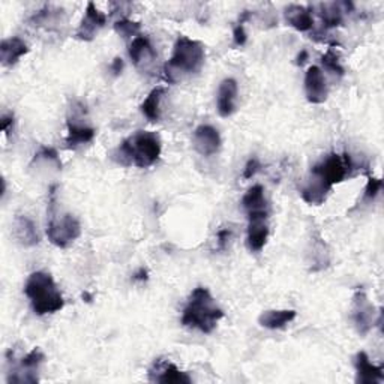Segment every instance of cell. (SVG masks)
Masks as SVG:
<instances>
[{
	"label": "cell",
	"mask_w": 384,
	"mask_h": 384,
	"mask_svg": "<svg viewBox=\"0 0 384 384\" xmlns=\"http://www.w3.org/2000/svg\"><path fill=\"white\" fill-rule=\"evenodd\" d=\"M162 152L161 138L150 131H137L123 140L115 152V160L125 167L147 168L160 160Z\"/></svg>",
	"instance_id": "cell-1"
},
{
	"label": "cell",
	"mask_w": 384,
	"mask_h": 384,
	"mask_svg": "<svg viewBox=\"0 0 384 384\" xmlns=\"http://www.w3.org/2000/svg\"><path fill=\"white\" fill-rule=\"evenodd\" d=\"M204 47L200 41L179 36L173 56L164 66V77L168 83H177L185 77L197 74L204 63Z\"/></svg>",
	"instance_id": "cell-2"
},
{
	"label": "cell",
	"mask_w": 384,
	"mask_h": 384,
	"mask_svg": "<svg viewBox=\"0 0 384 384\" xmlns=\"http://www.w3.org/2000/svg\"><path fill=\"white\" fill-rule=\"evenodd\" d=\"M224 317V311L217 306L215 299L204 287H197L190 301L183 309L182 324L192 329H198L203 333H210L215 331L218 321Z\"/></svg>",
	"instance_id": "cell-3"
},
{
	"label": "cell",
	"mask_w": 384,
	"mask_h": 384,
	"mask_svg": "<svg viewBox=\"0 0 384 384\" xmlns=\"http://www.w3.org/2000/svg\"><path fill=\"white\" fill-rule=\"evenodd\" d=\"M24 293L29 297L36 316L54 314L65 306L62 293L56 286L51 275L46 272H33L27 278Z\"/></svg>",
	"instance_id": "cell-4"
},
{
	"label": "cell",
	"mask_w": 384,
	"mask_h": 384,
	"mask_svg": "<svg viewBox=\"0 0 384 384\" xmlns=\"http://www.w3.org/2000/svg\"><path fill=\"white\" fill-rule=\"evenodd\" d=\"M354 168V164L350 158V155H338L332 153L327 156V158L317 164L316 167H312L311 173L318 176L321 180H324L331 188H333L336 183L343 182L347 175Z\"/></svg>",
	"instance_id": "cell-5"
},
{
	"label": "cell",
	"mask_w": 384,
	"mask_h": 384,
	"mask_svg": "<svg viewBox=\"0 0 384 384\" xmlns=\"http://www.w3.org/2000/svg\"><path fill=\"white\" fill-rule=\"evenodd\" d=\"M80 234H81V225L78 219L73 215H69V213L61 217L59 219H51L47 229L48 240L54 247L62 249L73 245L80 237Z\"/></svg>",
	"instance_id": "cell-6"
},
{
	"label": "cell",
	"mask_w": 384,
	"mask_h": 384,
	"mask_svg": "<svg viewBox=\"0 0 384 384\" xmlns=\"http://www.w3.org/2000/svg\"><path fill=\"white\" fill-rule=\"evenodd\" d=\"M351 318L358 332L365 336L373 329L375 323V309L374 305L369 302L365 291L358 290L353 296V305H351Z\"/></svg>",
	"instance_id": "cell-7"
},
{
	"label": "cell",
	"mask_w": 384,
	"mask_h": 384,
	"mask_svg": "<svg viewBox=\"0 0 384 384\" xmlns=\"http://www.w3.org/2000/svg\"><path fill=\"white\" fill-rule=\"evenodd\" d=\"M46 356L39 348H33L20 360L17 369H14V375L8 377V383H38L36 373Z\"/></svg>",
	"instance_id": "cell-8"
},
{
	"label": "cell",
	"mask_w": 384,
	"mask_h": 384,
	"mask_svg": "<svg viewBox=\"0 0 384 384\" xmlns=\"http://www.w3.org/2000/svg\"><path fill=\"white\" fill-rule=\"evenodd\" d=\"M105 14L99 11L93 2H89L86 11H84V17L76 32V38L80 41H92L96 33L105 26Z\"/></svg>",
	"instance_id": "cell-9"
},
{
	"label": "cell",
	"mask_w": 384,
	"mask_h": 384,
	"mask_svg": "<svg viewBox=\"0 0 384 384\" xmlns=\"http://www.w3.org/2000/svg\"><path fill=\"white\" fill-rule=\"evenodd\" d=\"M305 93L311 104L326 103L329 90H327V83L323 76V71L318 66L308 68L305 74Z\"/></svg>",
	"instance_id": "cell-10"
},
{
	"label": "cell",
	"mask_w": 384,
	"mask_h": 384,
	"mask_svg": "<svg viewBox=\"0 0 384 384\" xmlns=\"http://www.w3.org/2000/svg\"><path fill=\"white\" fill-rule=\"evenodd\" d=\"M149 378L156 383H175V384L192 383V378L187 373L180 371L175 363L162 359H158L155 362L153 368L149 371Z\"/></svg>",
	"instance_id": "cell-11"
},
{
	"label": "cell",
	"mask_w": 384,
	"mask_h": 384,
	"mask_svg": "<svg viewBox=\"0 0 384 384\" xmlns=\"http://www.w3.org/2000/svg\"><path fill=\"white\" fill-rule=\"evenodd\" d=\"M194 147L203 156L215 155L221 149V135L210 125H200L194 131Z\"/></svg>",
	"instance_id": "cell-12"
},
{
	"label": "cell",
	"mask_w": 384,
	"mask_h": 384,
	"mask_svg": "<svg viewBox=\"0 0 384 384\" xmlns=\"http://www.w3.org/2000/svg\"><path fill=\"white\" fill-rule=\"evenodd\" d=\"M242 206L248 213V219L269 217V207L261 185H254L252 188L248 190V192L242 198Z\"/></svg>",
	"instance_id": "cell-13"
},
{
	"label": "cell",
	"mask_w": 384,
	"mask_h": 384,
	"mask_svg": "<svg viewBox=\"0 0 384 384\" xmlns=\"http://www.w3.org/2000/svg\"><path fill=\"white\" fill-rule=\"evenodd\" d=\"M237 81L234 78H225L221 81L217 98V108L219 116L230 118L236 111Z\"/></svg>",
	"instance_id": "cell-14"
},
{
	"label": "cell",
	"mask_w": 384,
	"mask_h": 384,
	"mask_svg": "<svg viewBox=\"0 0 384 384\" xmlns=\"http://www.w3.org/2000/svg\"><path fill=\"white\" fill-rule=\"evenodd\" d=\"M354 366H356V373H358V378H356V381L358 383L375 384V383L384 381L383 366H377V365L371 363L366 353L360 351V353L356 354Z\"/></svg>",
	"instance_id": "cell-15"
},
{
	"label": "cell",
	"mask_w": 384,
	"mask_h": 384,
	"mask_svg": "<svg viewBox=\"0 0 384 384\" xmlns=\"http://www.w3.org/2000/svg\"><path fill=\"white\" fill-rule=\"evenodd\" d=\"M95 130L92 126L78 122V118L73 115L68 120V137H66V146L69 149H77L78 146L88 145L95 138Z\"/></svg>",
	"instance_id": "cell-16"
},
{
	"label": "cell",
	"mask_w": 384,
	"mask_h": 384,
	"mask_svg": "<svg viewBox=\"0 0 384 384\" xmlns=\"http://www.w3.org/2000/svg\"><path fill=\"white\" fill-rule=\"evenodd\" d=\"M130 58L135 66H147L156 58V51L146 35H138L130 46Z\"/></svg>",
	"instance_id": "cell-17"
},
{
	"label": "cell",
	"mask_w": 384,
	"mask_h": 384,
	"mask_svg": "<svg viewBox=\"0 0 384 384\" xmlns=\"http://www.w3.org/2000/svg\"><path fill=\"white\" fill-rule=\"evenodd\" d=\"M27 53H29V47L19 36L4 39L0 44V61H2L4 66L8 68L16 65Z\"/></svg>",
	"instance_id": "cell-18"
},
{
	"label": "cell",
	"mask_w": 384,
	"mask_h": 384,
	"mask_svg": "<svg viewBox=\"0 0 384 384\" xmlns=\"http://www.w3.org/2000/svg\"><path fill=\"white\" fill-rule=\"evenodd\" d=\"M331 187L327 185L324 180H321L318 176L312 175L309 180L306 182L305 187L301 190V197L302 200L308 204H314V206H320L324 203L327 194L331 192Z\"/></svg>",
	"instance_id": "cell-19"
},
{
	"label": "cell",
	"mask_w": 384,
	"mask_h": 384,
	"mask_svg": "<svg viewBox=\"0 0 384 384\" xmlns=\"http://www.w3.org/2000/svg\"><path fill=\"white\" fill-rule=\"evenodd\" d=\"M266 221H267V218H251L249 219L247 244L252 252H260L267 244L269 225Z\"/></svg>",
	"instance_id": "cell-20"
},
{
	"label": "cell",
	"mask_w": 384,
	"mask_h": 384,
	"mask_svg": "<svg viewBox=\"0 0 384 384\" xmlns=\"http://www.w3.org/2000/svg\"><path fill=\"white\" fill-rule=\"evenodd\" d=\"M287 23L297 32H309L314 27V17L309 8L301 5H290L286 9Z\"/></svg>",
	"instance_id": "cell-21"
},
{
	"label": "cell",
	"mask_w": 384,
	"mask_h": 384,
	"mask_svg": "<svg viewBox=\"0 0 384 384\" xmlns=\"http://www.w3.org/2000/svg\"><path fill=\"white\" fill-rule=\"evenodd\" d=\"M353 9L351 2L344 4H321L320 5V17L326 29L338 27L344 21V12Z\"/></svg>",
	"instance_id": "cell-22"
},
{
	"label": "cell",
	"mask_w": 384,
	"mask_h": 384,
	"mask_svg": "<svg viewBox=\"0 0 384 384\" xmlns=\"http://www.w3.org/2000/svg\"><path fill=\"white\" fill-rule=\"evenodd\" d=\"M296 316L297 312L294 309H270L264 311L259 317V323L260 326L266 327V329L276 331L290 324L296 318Z\"/></svg>",
	"instance_id": "cell-23"
},
{
	"label": "cell",
	"mask_w": 384,
	"mask_h": 384,
	"mask_svg": "<svg viewBox=\"0 0 384 384\" xmlns=\"http://www.w3.org/2000/svg\"><path fill=\"white\" fill-rule=\"evenodd\" d=\"M14 236L23 247H35L39 244L36 225L27 217H17L14 221Z\"/></svg>",
	"instance_id": "cell-24"
},
{
	"label": "cell",
	"mask_w": 384,
	"mask_h": 384,
	"mask_svg": "<svg viewBox=\"0 0 384 384\" xmlns=\"http://www.w3.org/2000/svg\"><path fill=\"white\" fill-rule=\"evenodd\" d=\"M165 88L162 86H158L155 88L149 95L147 98L143 101V104H141V113L150 120V122H158L160 118H161V99L162 96L165 95Z\"/></svg>",
	"instance_id": "cell-25"
},
{
	"label": "cell",
	"mask_w": 384,
	"mask_h": 384,
	"mask_svg": "<svg viewBox=\"0 0 384 384\" xmlns=\"http://www.w3.org/2000/svg\"><path fill=\"white\" fill-rule=\"evenodd\" d=\"M321 63L324 65V68L327 71H329V73H332L335 76L343 77L346 74L344 66L341 65V62H339V56L336 54V51L333 48H329L324 53V56L321 58Z\"/></svg>",
	"instance_id": "cell-26"
},
{
	"label": "cell",
	"mask_w": 384,
	"mask_h": 384,
	"mask_svg": "<svg viewBox=\"0 0 384 384\" xmlns=\"http://www.w3.org/2000/svg\"><path fill=\"white\" fill-rule=\"evenodd\" d=\"M115 31L118 35H120L122 38H133V36H138L140 32V23L137 21H131L128 19H122L119 21L115 23Z\"/></svg>",
	"instance_id": "cell-27"
},
{
	"label": "cell",
	"mask_w": 384,
	"mask_h": 384,
	"mask_svg": "<svg viewBox=\"0 0 384 384\" xmlns=\"http://www.w3.org/2000/svg\"><path fill=\"white\" fill-rule=\"evenodd\" d=\"M381 188H383V182H381V179L369 176V177H368V183H366V188H365V198H366V200L373 202L374 198L380 194Z\"/></svg>",
	"instance_id": "cell-28"
},
{
	"label": "cell",
	"mask_w": 384,
	"mask_h": 384,
	"mask_svg": "<svg viewBox=\"0 0 384 384\" xmlns=\"http://www.w3.org/2000/svg\"><path fill=\"white\" fill-rule=\"evenodd\" d=\"M39 160H46V161L54 162L59 168H62V162L59 160V155L53 147H47V146L41 147L39 152L35 155V161H39Z\"/></svg>",
	"instance_id": "cell-29"
},
{
	"label": "cell",
	"mask_w": 384,
	"mask_h": 384,
	"mask_svg": "<svg viewBox=\"0 0 384 384\" xmlns=\"http://www.w3.org/2000/svg\"><path fill=\"white\" fill-rule=\"evenodd\" d=\"M233 39H234V46H237V47H242V46L247 44L248 35H247V31H245V26L242 23H237V26L234 27Z\"/></svg>",
	"instance_id": "cell-30"
},
{
	"label": "cell",
	"mask_w": 384,
	"mask_h": 384,
	"mask_svg": "<svg viewBox=\"0 0 384 384\" xmlns=\"http://www.w3.org/2000/svg\"><path fill=\"white\" fill-rule=\"evenodd\" d=\"M261 168V164L257 158H251L247 165H245V170H244V179H252L255 175H257L260 172Z\"/></svg>",
	"instance_id": "cell-31"
},
{
	"label": "cell",
	"mask_w": 384,
	"mask_h": 384,
	"mask_svg": "<svg viewBox=\"0 0 384 384\" xmlns=\"http://www.w3.org/2000/svg\"><path fill=\"white\" fill-rule=\"evenodd\" d=\"M230 236H232L230 230H221L218 233V247H219V249H225L227 244H229Z\"/></svg>",
	"instance_id": "cell-32"
},
{
	"label": "cell",
	"mask_w": 384,
	"mask_h": 384,
	"mask_svg": "<svg viewBox=\"0 0 384 384\" xmlns=\"http://www.w3.org/2000/svg\"><path fill=\"white\" fill-rule=\"evenodd\" d=\"M110 69H111L113 76H116V77L120 76V74H122V71H123V61H122L120 58H116L115 61H113Z\"/></svg>",
	"instance_id": "cell-33"
},
{
	"label": "cell",
	"mask_w": 384,
	"mask_h": 384,
	"mask_svg": "<svg viewBox=\"0 0 384 384\" xmlns=\"http://www.w3.org/2000/svg\"><path fill=\"white\" fill-rule=\"evenodd\" d=\"M14 125V116L12 115H5L4 118H2V131L5 133V134H8V131H9V128Z\"/></svg>",
	"instance_id": "cell-34"
},
{
	"label": "cell",
	"mask_w": 384,
	"mask_h": 384,
	"mask_svg": "<svg viewBox=\"0 0 384 384\" xmlns=\"http://www.w3.org/2000/svg\"><path fill=\"white\" fill-rule=\"evenodd\" d=\"M306 59H308V51H306V50H302L301 54L297 56V62H296V63H297L299 66H302V65L306 62Z\"/></svg>",
	"instance_id": "cell-35"
},
{
	"label": "cell",
	"mask_w": 384,
	"mask_h": 384,
	"mask_svg": "<svg viewBox=\"0 0 384 384\" xmlns=\"http://www.w3.org/2000/svg\"><path fill=\"white\" fill-rule=\"evenodd\" d=\"M147 272H146V270L145 269H141L140 270V274L138 275H135V279H141V281H143V279H147Z\"/></svg>",
	"instance_id": "cell-36"
}]
</instances>
